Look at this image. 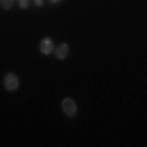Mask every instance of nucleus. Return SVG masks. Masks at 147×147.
<instances>
[{
    "mask_svg": "<svg viewBox=\"0 0 147 147\" xmlns=\"http://www.w3.org/2000/svg\"><path fill=\"white\" fill-rule=\"evenodd\" d=\"M62 111L69 118H74V116L77 115V105H75V101L72 98H65L62 100Z\"/></svg>",
    "mask_w": 147,
    "mask_h": 147,
    "instance_id": "f257e3e1",
    "label": "nucleus"
},
{
    "mask_svg": "<svg viewBox=\"0 0 147 147\" xmlns=\"http://www.w3.org/2000/svg\"><path fill=\"white\" fill-rule=\"evenodd\" d=\"M3 85H5V88L8 90V92H15V90L18 88V85H20L18 77H16L15 74H7L5 79H3Z\"/></svg>",
    "mask_w": 147,
    "mask_h": 147,
    "instance_id": "f03ea898",
    "label": "nucleus"
},
{
    "mask_svg": "<svg viewBox=\"0 0 147 147\" xmlns=\"http://www.w3.org/2000/svg\"><path fill=\"white\" fill-rule=\"evenodd\" d=\"M39 49H41L42 54H51L54 51V42L51 38H44L41 41V44H39Z\"/></svg>",
    "mask_w": 147,
    "mask_h": 147,
    "instance_id": "7ed1b4c3",
    "label": "nucleus"
},
{
    "mask_svg": "<svg viewBox=\"0 0 147 147\" xmlns=\"http://www.w3.org/2000/svg\"><path fill=\"white\" fill-rule=\"evenodd\" d=\"M54 54H56V57L57 59H64L69 56V46L64 42V44H59L56 49H54Z\"/></svg>",
    "mask_w": 147,
    "mask_h": 147,
    "instance_id": "20e7f679",
    "label": "nucleus"
},
{
    "mask_svg": "<svg viewBox=\"0 0 147 147\" xmlns=\"http://www.w3.org/2000/svg\"><path fill=\"white\" fill-rule=\"evenodd\" d=\"M0 7L3 10H10L11 7H13V0H0Z\"/></svg>",
    "mask_w": 147,
    "mask_h": 147,
    "instance_id": "39448f33",
    "label": "nucleus"
},
{
    "mask_svg": "<svg viewBox=\"0 0 147 147\" xmlns=\"http://www.w3.org/2000/svg\"><path fill=\"white\" fill-rule=\"evenodd\" d=\"M18 3H20L21 8H28L30 7V0H18Z\"/></svg>",
    "mask_w": 147,
    "mask_h": 147,
    "instance_id": "423d86ee",
    "label": "nucleus"
},
{
    "mask_svg": "<svg viewBox=\"0 0 147 147\" xmlns=\"http://www.w3.org/2000/svg\"><path fill=\"white\" fill-rule=\"evenodd\" d=\"M33 2H34V5H38V7L42 5V0H33Z\"/></svg>",
    "mask_w": 147,
    "mask_h": 147,
    "instance_id": "0eeeda50",
    "label": "nucleus"
},
{
    "mask_svg": "<svg viewBox=\"0 0 147 147\" xmlns=\"http://www.w3.org/2000/svg\"><path fill=\"white\" fill-rule=\"evenodd\" d=\"M51 3H57V2H61V0H49Z\"/></svg>",
    "mask_w": 147,
    "mask_h": 147,
    "instance_id": "6e6552de",
    "label": "nucleus"
}]
</instances>
